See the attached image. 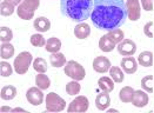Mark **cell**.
I'll use <instances>...</instances> for the list:
<instances>
[{"label": "cell", "instance_id": "ac0fdd59", "mask_svg": "<svg viewBox=\"0 0 154 113\" xmlns=\"http://www.w3.org/2000/svg\"><path fill=\"white\" fill-rule=\"evenodd\" d=\"M138 63L143 67H151L153 66V53L149 51L141 52L140 55L138 57Z\"/></svg>", "mask_w": 154, "mask_h": 113}, {"label": "cell", "instance_id": "cb8c5ba5", "mask_svg": "<svg viewBox=\"0 0 154 113\" xmlns=\"http://www.w3.org/2000/svg\"><path fill=\"white\" fill-rule=\"evenodd\" d=\"M35 85L41 89H47L51 86V80L45 73H39L35 77Z\"/></svg>", "mask_w": 154, "mask_h": 113}, {"label": "cell", "instance_id": "d6a6232c", "mask_svg": "<svg viewBox=\"0 0 154 113\" xmlns=\"http://www.w3.org/2000/svg\"><path fill=\"white\" fill-rule=\"evenodd\" d=\"M31 44L35 47H42L44 45H46V41L45 38L41 36V33H37L31 37Z\"/></svg>", "mask_w": 154, "mask_h": 113}, {"label": "cell", "instance_id": "7a4b0ae2", "mask_svg": "<svg viewBox=\"0 0 154 113\" xmlns=\"http://www.w3.org/2000/svg\"><path fill=\"white\" fill-rule=\"evenodd\" d=\"M60 10L68 19L82 23L91 17L93 0H60Z\"/></svg>", "mask_w": 154, "mask_h": 113}, {"label": "cell", "instance_id": "9c48e42d", "mask_svg": "<svg viewBox=\"0 0 154 113\" xmlns=\"http://www.w3.org/2000/svg\"><path fill=\"white\" fill-rule=\"evenodd\" d=\"M26 98L27 101L34 106H38L40 104H42L44 101V93H42V89L37 87H31L28 88L27 93H26Z\"/></svg>", "mask_w": 154, "mask_h": 113}, {"label": "cell", "instance_id": "8992f818", "mask_svg": "<svg viewBox=\"0 0 154 113\" xmlns=\"http://www.w3.org/2000/svg\"><path fill=\"white\" fill-rule=\"evenodd\" d=\"M66 107V101L57 93L51 92L46 96V110L50 112H61Z\"/></svg>", "mask_w": 154, "mask_h": 113}, {"label": "cell", "instance_id": "4316f807", "mask_svg": "<svg viewBox=\"0 0 154 113\" xmlns=\"http://www.w3.org/2000/svg\"><path fill=\"white\" fill-rule=\"evenodd\" d=\"M154 77L153 75H146L141 79V87L148 93H152L154 91Z\"/></svg>", "mask_w": 154, "mask_h": 113}, {"label": "cell", "instance_id": "f35d334b", "mask_svg": "<svg viewBox=\"0 0 154 113\" xmlns=\"http://www.w3.org/2000/svg\"><path fill=\"white\" fill-rule=\"evenodd\" d=\"M19 111H20V112H21V111H23V112H26L25 110H23V108H14V110H13V112H19Z\"/></svg>", "mask_w": 154, "mask_h": 113}, {"label": "cell", "instance_id": "6da1fadb", "mask_svg": "<svg viewBox=\"0 0 154 113\" xmlns=\"http://www.w3.org/2000/svg\"><path fill=\"white\" fill-rule=\"evenodd\" d=\"M126 18L127 8L124 0H93L91 20L97 28L107 32L119 28Z\"/></svg>", "mask_w": 154, "mask_h": 113}, {"label": "cell", "instance_id": "8fae6325", "mask_svg": "<svg viewBox=\"0 0 154 113\" xmlns=\"http://www.w3.org/2000/svg\"><path fill=\"white\" fill-rule=\"evenodd\" d=\"M111 67H112L111 61H109V59L106 58V57L99 55V57H97V58L93 60V68H94V71L98 72V73H106Z\"/></svg>", "mask_w": 154, "mask_h": 113}, {"label": "cell", "instance_id": "f546056e", "mask_svg": "<svg viewBox=\"0 0 154 113\" xmlns=\"http://www.w3.org/2000/svg\"><path fill=\"white\" fill-rule=\"evenodd\" d=\"M12 39L13 33L11 28H8L6 26H2L0 28V40H1V42H10Z\"/></svg>", "mask_w": 154, "mask_h": 113}, {"label": "cell", "instance_id": "1f68e13d", "mask_svg": "<svg viewBox=\"0 0 154 113\" xmlns=\"http://www.w3.org/2000/svg\"><path fill=\"white\" fill-rule=\"evenodd\" d=\"M0 10H1L0 12H1L2 17H8V15L13 14V12H14V5H12V4H10V2H7V1L4 0L1 2Z\"/></svg>", "mask_w": 154, "mask_h": 113}, {"label": "cell", "instance_id": "ba28073f", "mask_svg": "<svg viewBox=\"0 0 154 113\" xmlns=\"http://www.w3.org/2000/svg\"><path fill=\"white\" fill-rule=\"evenodd\" d=\"M135 51H137V45L131 39H124L120 44H118V52H119V54H121L124 57L133 55L135 53Z\"/></svg>", "mask_w": 154, "mask_h": 113}, {"label": "cell", "instance_id": "484cf974", "mask_svg": "<svg viewBox=\"0 0 154 113\" xmlns=\"http://www.w3.org/2000/svg\"><path fill=\"white\" fill-rule=\"evenodd\" d=\"M109 75H111V78L113 79L114 83H122V81H124V78H125L122 71H121L120 67H118V66H112V67L109 68Z\"/></svg>", "mask_w": 154, "mask_h": 113}, {"label": "cell", "instance_id": "d590c367", "mask_svg": "<svg viewBox=\"0 0 154 113\" xmlns=\"http://www.w3.org/2000/svg\"><path fill=\"white\" fill-rule=\"evenodd\" d=\"M153 25V23L152 21H149V23H147L145 27H143V32H145V36H147L148 38H153V33L149 31V27Z\"/></svg>", "mask_w": 154, "mask_h": 113}, {"label": "cell", "instance_id": "8d00e7d4", "mask_svg": "<svg viewBox=\"0 0 154 113\" xmlns=\"http://www.w3.org/2000/svg\"><path fill=\"white\" fill-rule=\"evenodd\" d=\"M5 1H7V2H10V4H12V5H20L21 4V0H5Z\"/></svg>", "mask_w": 154, "mask_h": 113}, {"label": "cell", "instance_id": "e0dca14e", "mask_svg": "<svg viewBox=\"0 0 154 113\" xmlns=\"http://www.w3.org/2000/svg\"><path fill=\"white\" fill-rule=\"evenodd\" d=\"M116 42L108 37L107 34H105L100 38L99 40V47L103 52H112V51L116 49Z\"/></svg>", "mask_w": 154, "mask_h": 113}, {"label": "cell", "instance_id": "5b68a950", "mask_svg": "<svg viewBox=\"0 0 154 113\" xmlns=\"http://www.w3.org/2000/svg\"><path fill=\"white\" fill-rule=\"evenodd\" d=\"M65 74L69 78H72L73 80H77L80 81L85 78L86 72H85V68L84 66H81L79 63L74 61V60H71L68 63H66L65 66Z\"/></svg>", "mask_w": 154, "mask_h": 113}, {"label": "cell", "instance_id": "2e32d148", "mask_svg": "<svg viewBox=\"0 0 154 113\" xmlns=\"http://www.w3.org/2000/svg\"><path fill=\"white\" fill-rule=\"evenodd\" d=\"M33 26H34V28H35L38 32L44 33V32H47V31L51 28V21H50L47 18H45V17H39V18H37V19L34 20Z\"/></svg>", "mask_w": 154, "mask_h": 113}, {"label": "cell", "instance_id": "3957f363", "mask_svg": "<svg viewBox=\"0 0 154 113\" xmlns=\"http://www.w3.org/2000/svg\"><path fill=\"white\" fill-rule=\"evenodd\" d=\"M40 0H23L20 5H18L17 14L20 19L31 20L34 17V12L38 10Z\"/></svg>", "mask_w": 154, "mask_h": 113}, {"label": "cell", "instance_id": "277c9868", "mask_svg": "<svg viewBox=\"0 0 154 113\" xmlns=\"http://www.w3.org/2000/svg\"><path fill=\"white\" fill-rule=\"evenodd\" d=\"M32 54L29 52H21L18 54V57H15L14 59V71L18 73V74H25L26 72L28 71L31 64H32Z\"/></svg>", "mask_w": 154, "mask_h": 113}, {"label": "cell", "instance_id": "74e56055", "mask_svg": "<svg viewBox=\"0 0 154 113\" xmlns=\"http://www.w3.org/2000/svg\"><path fill=\"white\" fill-rule=\"evenodd\" d=\"M1 111H2V112H7V111H13V110L10 108V107H4V106H2V107H1Z\"/></svg>", "mask_w": 154, "mask_h": 113}, {"label": "cell", "instance_id": "7c38bea8", "mask_svg": "<svg viewBox=\"0 0 154 113\" xmlns=\"http://www.w3.org/2000/svg\"><path fill=\"white\" fill-rule=\"evenodd\" d=\"M120 66H121V68L124 70V72L127 73V74H133V73H135L137 70H138V63H137V60H135L132 55L122 58Z\"/></svg>", "mask_w": 154, "mask_h": 113}, {"label": "cell", "instance_id": "603a6c76", "mask_svg": "<svg viewBox=\"0 0 154 113\" xmlns=\"http://www.w3.org/2000/svg\"><path fill=\"white\" fill-rule=\"evenodd\" d=\"M50 60H51V65L53 67H61V66L66 65V57L63 53H59V52L52 53Z\"/></svg>", "mask_w": 154, "mask_h": 113}, {"label": "cell", "instance_id": "f1b7e54d", "mask_svg": "<svg viewBox=\"0 0 154 113\" xmlns=\"http://www.w3.org/2000/svg\"><path fill=\"white\" fill-rule=\"evenodd\" d=\"M33 68L38 72V73H45L47 71V63L45 59L42 58H37L33 61Z\"/></svg>", "mask_w": 154, "mask_h": 113}, {"label": "cell", "instance_id": "5bb4252c", "mask_svg": "<svg viewBox=\"0 0 154 113\" xmlns=\"http://www.w3.org/2000/svg\"><path fill=\"white\" fill-rule=\"evenodd\" d=\"M111 105V98L108 92H103L99 93L98 97L95 98V106L98 110L100 111H105L106 108H108V106Z\"/></svg>", "mask_w": 154, "mask_h": 113}, {"label": "cell", "instance_id": "83f0119b", "mask_svg": "<svg viewBox=\"0 0 154 113\" xmlns=\"http://www.w3.org/2000/svg\"><path fill=\"white\" fill-rule=\"evenodd\" d=\"M107 36L111 38L116 44H120L122 40H124V32L120 30V28H114V30H112V31H108V33H107Z\"/></svg>", "mask_w": 154, "mask_h": 113}, {"label": "cell", "instance_id": "ffe728a7", "mask_svg": "<svg viewBox=\"0 0 154 113\" xmlns=\"http://www.w3.org/2000/svg\"><path fill=\"white\" fill-rule=\"evenodd\" d=\"M45 46H46V51L47 52L57 53V52H59L60 49H61V41L58 38L52 37L46 41V45Z\"/></svg>", "mask_w": 154, "mask_h": 113}, {"label": "cell", "instance_id": "52a82bcc", "mask_svg": "<svg viewBox=\"0 0 154 113\" xmlns=\"http://www.w3.org/2000/svg\"><path fill=\"white\" fill-rule=\"evenodd\" d=\"M90 107V101L85 96H79L69 104L67 107V112H86Z\"/></svg>", "mask_w": 154, "mask_h": 113}, {"label": "cell", "instance_id": "ab89813d", "mask_svg": "<svg viewBox=\"0 0 154 113\" xmlns=\"http://www.w3.org/2000/svg\"><path fill=\"white\" fill-rule=\"evenodd\" d=\"M108 111H109V112H118V111L114 110V108H111V110H108Z\"/></svg>", "mask_w": 154, "mask_h": 113}, {"label": "cell", "instance_id": "9a60e30c", "mask_svg": "<svg viewBox=\"0 0 154 113\" xmlns=\"http://www.w3.org/2000/svg\"><path fill=\"white\" fill-rule=\"evenodd\" d=\"M90 34H91V27L86 23H80L74 28V36L78 39H86V38L90 37Z\"/></svg>", "mask_w": 154, "mask_h": 113}, {"label": "cell", "instance_id": "d6986e66", "mask_svg": "<svg viewBox=\"0 0 154 113\" xmlns=\"http://www.w3.org/2000/svg\"><path fill=\"white\" fill-rule=\"evenodd\" d=\"M1 99L4 100H12L17 97V88L12 85H7L1 88V93H0Z\"/></svg>", "mask_w": 154, "mask_h": 113}, {"label": "cell", "instance_id": "e575fe53", "mask_svg": "<svg viewBox=\"0 0 154 113\" xmlns=\"http://www.w3.org/2000/svg\"><path fill=\"white\" fill-rule=\"evenodd\" d=\"M141 6L145 11H152L154 7L153 0H141Z\"/></svg>", "mask_w": 154, "mask_h": 113}, {"label": "cell", "instance_id": "4dcf8cb0", "mask_svg": "<svg viewBox=\"0 0 154 113\" xmlns=\"http://www.w3.org/2000/svg\"><path fill=\"white\" fill-rule=\"evenodd\" d=\"M80 89H81V86L79 85V83H77V80L69 81V83L66 85V92H67V94H69V96H77L78 93L80 92Z\"/></svg>", "mask_w": 154, "mask_h": 113}, {"label": "cell", "instance_id": "d4e9b609", "mask_svg": "<svg viewBox=\"0 0 154 113\" xmlns=\"http://www.w3.org/2000/svg\"><path fill=\"white\" fill-rule=\"evenodd\" d=\"M14 54V47L10 42H2L1 49H0V57L2 59H10Z\"/></svg>", "mask_w": 154, "mask_h": 113}, {"label": "cell", "instance_id": "836d02e7", "mask_svg": "<svg viewBox=\"0 0 154 113\" xmlns=\"http://www.w3.org/2000/svg\"><path fill=\"white\" fill-rule=\"evenodd\" d=\"M0 68H1V72H0L1 77H10V75L12 74V72H13L12 66L8 63L1 61V63H0Z\"/></svg>", "mask_w": 154, "mask_h": 113}, {"label": "cell", "instance_id": "30bf717a", "mask_svg": "<svg viewBox=\"0 0 154 113\" xmlns=\"http://www.w3.org/2000/svg\"><path fill=\"white\" fill-rule=\"evenodd\" d=\"M127 17L129 20L137 21L140 18V2L139 0H127L126 1Z\"/></svg>", "mask_w": 154, "mask_h": 113}, {"label": "cell", "instance_id": "44dd1931", "mask_svg": "<svg viewBox=\"0 0 154 113\" xmlns=\"http://www.w3.org/2000/svg\"><path fill=\"white\" fill-rule=\"evenodd\" d=\"M98 85H99V88L103 89V92H112L114 89V83L112 79H109L108 77H101L98 81Z\"/></svg>", "mask_w": 154, "mask_h": 113}, {"label": "cell", "instance_id": "7402d4cb", "mask_svg": "<svg viewBox=\"0 0 154 113\" xmlns=\"http://www.w3.org/2000/svg\"><path fill=\"white\" fill-rule=\"evenodd\" d=\"M134 89L131 87V86H126V87H122L121 91L119 92V97H120V100L122 102H132L133 99V96H134Z\"/></svg>", "mask_w": 154, "mask_h": 113}, {"label": "cell", "instance_id": "4fadbf2b", "mask_svg": "<svg viewBox=\"0 0 154 113\" xmlns=\"http://www.w3.org/2000/svg\"><path fill=\"white\" fill-rule=\"evenodd\" d=\"M132 104L135 107H145L148 104V94H146V91H135L132 99Z\"/></svg>", "mask_w": 154, "mask_h": 113}]
</instances>
